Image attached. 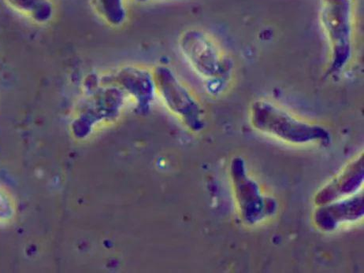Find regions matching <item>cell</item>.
<instances>
[{"instance_id": "cell-9", "label": "cell", "mask_w": 364, "mask_h": 273, "mask_svg": "<svg viewBox=\"0 0 364 273\" xmlns=\"http://www.w3.org/2000/svg\"><path fill=\"white\" fill-rule=\"evenodd\" d=\"M95 11L107 24L119 27L127 18L125 0H92Z\"/></svg>"}, {"instance_id": "cell-3", "label": "cell", "mask_w": 364, "mask_h": 273, "mask_svg": "<svg viewBox=\"0 0 364 273\" xmlns=\"http://www.w3.org/2000/svg\"><path fill=\"white\" fill-rule=\"evenodd\" d=\"M180 52L203 80H220L228 72L227 60L215 40L205 31L188 30L179 38Z\"/></svg>"}, {"instance_id": "cell-10", "label": "cell", "mask_w": 364, "mask_h": 273, "mask_svg": "<svg viewBox=\"0 0 364 273\" xmlns=\"http://www.w3.org/2000/svg\"><path fill=\"white\" fill-rule=\"evenodd\" d=\"M7 2L14 9L41 23L53 16V7L50 0H7Z\"/></svg>"}, {"instance_id": "cell-5", "label": "cell", "mask_w": 364, "mask_h": 273, "mask_svg": "<svg viewBox=\"0 0 364 273\" xmlns=\"http://www.w3.org/2000/svg\"><path fill=\"white\" fill-rule=\"evenodd\" d=\"M230 170L240 213L247 224H256L275 211L274 201L262 196L258 184L247 176L242 157L232 161Z\"/></svg>"}, {"instance_id": "cell-6", "label": "cell", "mask_w": 364, "mask_h": 273, "mask_svg": "<svg viewBox=\"0 0 364 273\" xmlns=\"http://www.w3.org/2000/svg\"><path fill=\"white\" fill-rule=\"evenodd\" d=\"M363 213L364 197L355 195L318 206L314 213V221L321 231L331 232L341 223L360 220Z\"/></svg>"}, {"instance_id": "cell-11", "label": "cell", "mask_w": 364, "mask_h": 273, "mask_svg": "<svg viewBox=\"0 0 364 273\" xmlns=\"http://www.w3.org/2000/svg\"><path fill=\"white\" fill-rule=\"evenodd\" d=\"M134 1L139 4H145L151 1V0H134Z\"/></svg>"}, {"instance_id": "cell-1", "label": "cell", "mask_w": 364, "mask_h": 273, "mask_svg": "<svg viewBox=\"0 0 364 273\" xmlns=\"http://www.w3.org/2000/svg\"><path fill=\"white\" fill-rule=\"evenodd\" d=\"M250 120L257 131L291 145H329L331 140L324 127L298 119L267 100H257L252 104Z\"/></svg>"}, {"instance_id": "cell-2", "label": "cell", "mask_w": 364, "mask_h": 273, "mask_svg": "<svg viewBox=\"0 0 364 273\" xmlns=\"http://www.w3.org/2000/svg\"><path fill=\"white\" fill-rule=\"evenodd\" d=\"M319 16L331 51L326 75H338L346 69L353 56L352 0H321Z\"/></svg>"}, {"instance_id": "cell-4", "label": "cell", "mask_w": 364, "mask_h": 273, "mask_svg": "<svg viewBox=\"0 0 364 273\" xmlns=\"http://www.w3.org/2000/svg\"><path fill=\"white\" fill-rule=\"evenodd\" d=\"M156 89L171 108L184 120L193 130L203 126L200 107L176 72L171 67L159 65L152 69Z\"/></svg>"}, {"instance_id": "cell-7", "label": "cell", "mask_w": 364, "mask_h": 273, "mask_svg": "<svg viewBox=\"0 0 364 273\" xmlns=\"http://www.w3.org/2000/svg\"><path fill=\"white\" fill-rule=\"evenodd\" d=\"M364 177V155L348 165L341 174L316 195V206H323L353 195L360 189Z\"/></svg>"}, {"instance_id": "cell-8", "label": "cell", "mask_w": 364, "mask_h": 273, "mask_svg": "<svg viewBox=\"0 0 364 273\" xmlns=\"http://www.w3.org/2000/svg\"><path fill=\"white\" fill-rule=\"evenodd\" d=\"M112 83L136 97L149 99L156 91L152 70L139 66L123 67L112 76Z\"/></svg>"}]
</instances>
